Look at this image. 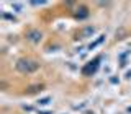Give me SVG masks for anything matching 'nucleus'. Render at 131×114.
Returning a JSON list of instances; mask_svg holds the SVG:
<instances>
[{"label": "nucleus", "instance_id": "nucleus-7", "mask_svg": "<svg viewBox=\"0 0 131 114\" xmlns=\"http://www.w3.org/2000/svg\"><path fill=\"white\" fill-rule=\"evenodd\" d=\"M49 101H51V98H43V99H39V101H38V104L46 106V104H49Z\"/></svg>", "mask_w": 131, "mask_h": 114}, {"label": "nucleus", "instance_id": "nucleus-2", "mask_svg": "<svg viewBox=\"0 0 131 114\" xmlns=\"http://www.w3.org/2000/svg\"><path fill=\"white\" fill-rule=\"evenodd\" d=\"M26 39L30 41V42H33V44H38L39 41L43 39V33L39 30H30L26 33Z\"/></svg>", "mask_w": 131, "mask_h": 114}, {"label": "nucleus", "instance_id": "nucleus-6", "mask_svg": "<svg viewBox=\"0 0 131 114\" xmlns=\"http://www.w3.org/2000/svg\"><path fill=\"white\" fill-rule=\"evenodd\" d=\"M103 39H105V36H100V38H98V39L95 41V42H92V44H90V47H89V49L92 51V49H93V47H97L100 42H103Z\"/></svg>", "mask_w": 131, "mask_h": 114}, {"label": "nucleus", "instance_id": "nucleus-3", "mask_svg": "<svg viewBox=\"0 0 131 114\" xmlns=\"http://www.w3.org/2000/svg\"><path fill=\"white\" fill-rule=\"evenodd\" d=\"M43 85L41 83H36V85H30V87L26 88V95H35V93H39V91H43Z\"/></svg>", "mask_w": 131, "mask_h": 114}, {"label": "nucleus", "instance_id": "nucleus-4", "mask_svg": "<svg viewBox=\"0 0 131 114\" xmlns=\"http://www.w3.org/2000/svg\"><path fill=\"white\" fill-rule=\"evenodd\" d=\"M93 33H95V28L93 26H85L84 30L80 31V38H90Z\"/></svg>", "mask_w": 131, "mask_h": 114}, {"label": "nucleus", "instance_id": "nucleus-5", "mask_svg": "<svg viewBox=\"0 0 131 114\" xmlns=\"http://www.w3.org/2000/svg\"><path fill=\"white\" fill-rule=\"evenodd\" d=\"M87 16H89V10L85 7H80L79 10H77V13H75L77 20H84V18H87Z\"/></svg>", "mask_w": 131, "mask_h": 114}, {"label": "nucleus", "instance_id": "nucleus-1", "mask_svg": "<svg viewBox=\"0 0 131 114\" xmlns=\"http://www.w3.org/2000/svg\"><path fill=\"white\" fill-rule=\"evenodd\" d=\"M16 70L20 73H33L36 72L39 68V64L36 62V60H31V59H26V57H23V59H18L16 60Z\"/></svg>", "mask_w": 131, "mask_h": 114}, {"label": "nucleus", "instance_id": "nucleus-8", "mask_svg": "<svg viewBox=\"0 0 131 114\" xmlns=\"http://www.w3.org/2000/svg\"><path fill=\"white\" fill-rule=\"evenodd\" d=\"M39 114H49V112H39Z\"/></svg>", "mask_w": 131, "mask_h": 114}]
</instances>
